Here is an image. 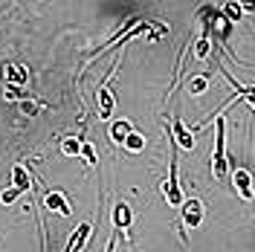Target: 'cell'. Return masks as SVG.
Returning a JSON list of instances; mask_svg holds the SVG:
<instances>
[{"mask_svg": "<svg viewBox=\"0 0 255 252\" xmlns=\"http://www.w3.org/2000/svg\"><path fill=\"white\" fill-rule=\"evenodd\" d=\"M241 102H247V105H250V108H253V111H255V96H244Z\"/></svg>", "mask_w": 255, "mask_h": 252, "instance_id": "cell-19", "label": "cell"}, {"mask_svg": "<svg viewBox=\"0 0 255 252\" xmlns=\"http://www.w3.org/2000/svg\"><path fill=\"white\" fill-rule=\"evenodd\" d=\"M130 130H133V125H130L128 119H119V122H113V125H111V139L122 145V142H125V136L130 133Z\"/></svg>", "mask_w": 255, "mask_h": 252, "instance_id": "cell-12", "label": "cell"}, {"mask_svg": "<svg viewBox=\"0 0 255 252\" xmlns=\"http://www.w3.org/2000/svg\"><path fill=\"white\" fill-rule=\"evenodd\" d=\"M203 215H206V206H203V200H197V197L183 200V223H186L189 229H197V226L203 223Z\"/></svg>", "mask_w": 255, "mask_h": 252, "instance_id": "cell-3", "label": "cell"}, {"mask_svg": "<svg viewBox=\"0 0 255 252\" xmlns=\"http://www.w3.org/2000/svg\"><path fill=\"white\" fill-rule=\"evenodd\" d=\"M90 232H93V226L84 221L76 226V232H73V238H70V244H67V252H81L84 250V244H87V238H90Z\"/></svg>", "mask_w": 255, "mask_h": 252, "instance_id": "cell-7", "label": "cell"}, {"mask_svg": "<svg viewBox=\"0 0 255 252\" xmlns=\"http://www.w3.org/2000/svg\"><path fill=\"white\" fill-rule=\"evenodd\" d=\"M12 186H15V189L20 191V194L32 189V177H29V168H26L23 162H15V168H12Z\"/></svg>", "mask_w": 255, "mask_h": 252, "instance_id": "cell-9", "label": "cell"}, {"mask_svg": "<svg viewBox=\"0 0 255 252\" xmlns=\"http://www.w3.org/2000/svg\"><path fill=\"white\" fill-rule=\"evenodd\" d=\"M232 183H235V189L244 200H255V191H253V174L247 171V168H235L232 165Z\"/></svg>", "mask_w": 255, "mask_h": 252, "instance_id": "cell-5", "label": "cell"}, {"mask_svg": "<svg viewBox=\"0 0 255 252\" xmlns=\"http://www.w3.org/2000/svg\"><path fill=\"white\" fill-rule=\"evenodd\" d=\"M130 221H133L130 206H128V203H116V206H113V226H116V229H128Z\"/></svg>", "mask_w": 255, "mask_h": 252, "instance_id": "cell-10", "label": "cell"}, {"mask_svg": "<svg viewBox=\"0 0 255 252\" xmlns=\"http://www.w3.org/2000/svg\"><path fill=\"white\" fill-rule=\"evenodd\" d=\"M3 76H6V81L9 84H26V70L20 67V64H6V70H3Z\"/></svg>", "mask_w": 255, "mask_h": 252, "instance_id": "cell-11", "label": "cell"}, {"mask_svg": "<svg viewBox=\"0 0 255 252\" xmlns=\"http://www.w3.org/2000/svg\"><path fill=\"white\" fill-rule=\"evenodd\" d=\"M209 49H212V44H209V35L203 32V35L197 38V44H194V58H197V61H206Z\"/></svg>", "mask_w": 255, "mask_h": 252, "instance_id": "cell-14", "label": "cell"}, {"mask_svg": "<svg viewBox=\"0 0 255 252\" xmlns=\"http://www.w3.org/2000/svg\"><path fill=\"white\" fill-rule=\"evenodd\" d=\"M165 136H168V145H171V159H168V183L162 186V194H165V200H168V206H183V189H180V177H177V148L174 139H171V133L165 130Z\"/></svg>", "mask_w": 255, "mask_h": 252, "instance_id": "cell-2", "label": "cell"}, {"mask_svg": "<svg viewBox=\"0 0 255 252\" xmlns=\"http://www.w3.org/2000/svg\"><path fill=\"white\" fill-rule=\"evenodd\" d=\"M168 133H171V139H174L177 148H183V151H191L194 148V130H189V127L183 125L180 119H171V127H168Z\"/></svg>", "mask_w": 255, "mask_h": 252, "instance_id": "cell-4", "label": "cell"}, {"mask_svg": "<svg viewBox=\"0 0 255 252\" xmlns=\"http://www.w3.org/2000/svg\"><path fill=\"white\" fill-rule=\"evenodd\" d=\"M105 252H116V235H113L111 241H108V250H105Z\"/></svg>", "mask_w": 255, "mask_h": 252, "instance_id": "cell-18", "label": "cell"}, {"mask_svg": "<svg viewBox=\"0 0 255 252\" xmlns=\"http://www.w3.org/2000/svg\"><path fill=\"white\" fill-rule=\"evenodd\" d=\"M17 197H20V191H17L15 186H9V189H6L3 194H0V203H3V206H9V203H15Z\"/></svg>", "mask_w": 255, "mask_h": 252, "instance_id": "cell-17", "label": "cell"}, {"mask_svg": "<svg viewBox=\"0 0 255 252\" xmlns=\"http://www.w3.org/2000/svg\"><path fill=\"white\" fill-rule=\"evenodd\" d=\"M96 96H99V116H102V119H108V116H111L113 113V105H116V99H113V93L111 90H108V81H102V84H99V90H96Z\"/></svg>", "mask_w": 255, "mask_h": 252, "instance_id": "cell-8", "label": "cell"}, {"mask_svg": "<svg viewBox=\"0 0 255 252\" xmlns=\"http://www.w3.org/2000/svg\"><path fill=\"white\" fill-rule=\"evenodd\" d=\"M79 157L84 159L87 165H96V162H99V157H96V148L90 145V142H81V154H79Z\"/></svg>", "mask_w": 255, "mask_h": 252, "instance_id": "cell-16", "label": "cell"}, {"mask_svg": "<svg viewBox=\"0 0 255 252\" xmlns=\"http://www.w3.org/2000/svg\"><path fill=\"white\" fill-rule=\"evenodd\" d=\"M44 209H47V212H58V215H64V218L73 215L70 200L64 197L61 191H47V194H44Z\"/></svg>", "mask_w": 255, "mask_h": 252, "instance_id": "cell-6", "label": "cell"}, {"mask_svg": "<svg viewBox=\"0 0 255 252\" xmlns=\"http://www.w3.org/2000/svg\"><path fill=\"white\" fill-rule=\"evenodd\" d=\"M122 145H125V151H130V154H139V151L145 148V136L142 133H136V130H130Z\"/></svg>", "mask_w": 255, "mask_h": 252, "instance_id": "cell-13", "label": "cell"}, {"mask_svg": "<svg viewBox=\"0 0 255 252\" xmlns=\"http://www.w3.org/2000/svg\"><path fill=\"white\" fill-rule=\"evenodd\" d=\"M212 174L215 180H226L229 174V162H226V119L223 111L215 113V151H212Z\"/></svg>", "mask_w": 255, "mask_h": 252, "instance_id": "cell-1", "label": "cell"}, {"mask_svg": "<svg viewBox=\"0 0 255 252\" xmlns=\"http://www.w3.org/2000/svg\"><path fill=\"white\" fill-rule=\"evenodd\" d=\"M61 151L67 154V157H79L81 154V139L79 136H70V139L61 142Z\"/></svg>", "mask_w": 255, "mask_h": 252, "instance_id": "cell-15", "label": "cell"}]
</instances>
